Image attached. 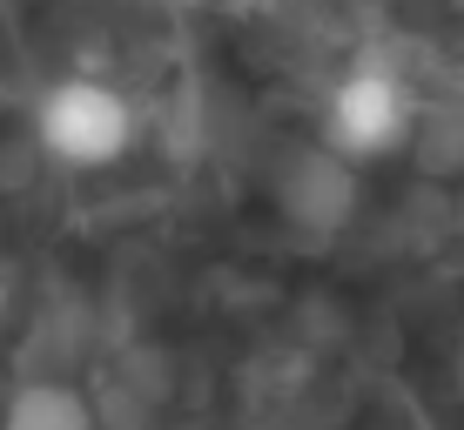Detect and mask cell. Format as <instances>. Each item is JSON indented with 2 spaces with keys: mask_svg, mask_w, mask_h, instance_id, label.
<instances>
[{
  "mask_svg": "<svg viewBox=\"0 0 464 430\" xmlns=\"http://www.w3.org/2000/svg\"><path fill=\"white\" fill-rule=\"evenodd\" d=\"M7 310H14V282L0 276V330H7Z\"/></svg>",
  "mask_w": 464,
  "mask_h": 430,
  "instance_id": "cell-5",
  "label": "cell"
},
{
  "mask_svg": "<svg viewBox=\"0 0 464 430\" xmlns=\"http://www.w3.org/2000/svg\"><path fill=\"white\" fill-rule=\"evenodd\" d=\"M34 141L54 168L68 175H102L135 148V101L115 81L94 74H61L34 101Z\"/></svg>",
  "mask_w": 464,
  "mask_h": 430,
  "instance_id": "cell-1",
  "label": "cell"
},
{
  "mask_svg": "<svg viewBox=\"0 0 464 430\" xmlns=\"http://www.w3.org/2000/svg\"><path fill=\"white\" fill-rule=\"evenodd\" d=\"M411 121H418L411 88L397 81L383 61H357V68H343L337 88L324 94V148L343 155L350 168L397 155L411 141Z\"/></svg>",
  "mask_w": 464,
  "mask_h": 430,
  "instance_id": "cell-2",
  "label": "cell"
},
{
  "mask_svg": "<svg viewBox=\"0 0 464 430\" xmlns=\"http://www.w3.org/2000/svg\"><path fill=\"white\" fill-rule=\"evenodd\" d=\"M276 215L303 235H337L357 215V168L343 155H330L324 141L316 148H296L290 162L276 168Z\"/></svg>",
  "mask_w": 464,
  "mask_h": 430,
  "instance_id": "cell-3",
  "label": "cell"
},
{
  "mask_svg": "<svg viewBox=\"0 0 464 430\" xmlns=\"http://www.w3.org/2000/svg\"><path fill=\"white\" fill-rule=\"evenodd\" d=\"M0 430H94V410L74 384H54V377H34L7 397L0 410Z\"/></svg>",
  "mask_w": 464,
  "mask_h": 430,
  "instance_id": "cell-4",
  "label": "cell"
},
{
  "mask_svg": "<svg viewBox=\"0 0 464 430\" xmlns=\"http://www.w3.org/2000/svg\"><path fill=\"white\" fill-rule=\"evenodd\" d=\"M458 384H464V337H458Z\"/></svg>",
  "mask_w": 464,
  "mask_h": 430,
  "instance_id": "cell-6",
  "label": "cell"
}]
</instances>
